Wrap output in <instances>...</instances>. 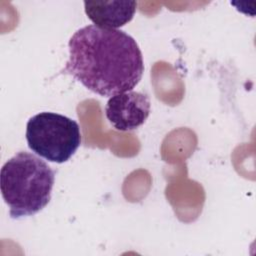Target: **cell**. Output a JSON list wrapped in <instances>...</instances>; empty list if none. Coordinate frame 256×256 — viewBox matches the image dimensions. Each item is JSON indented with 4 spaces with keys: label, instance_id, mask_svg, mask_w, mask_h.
Instances as JSON below:
<instances>
[{
    "label": "cell",
    "instance_id": "cell-1",
    "mask_svg": "<svg viewBox=\"0 0 256 256\" xmlns=\"http://www.w3.org/2000/svg\"><path fill=\"white\" fill-rule=\"evenodd\" d=\"M68 49L61 72L100 96L130 91L142 78V52L136 40L122 30L84 26L72 35Z\"/></svg>",
    "mask_w": 256,
    "mask_h": 256
},
{
    "label": "cell",
    "instance_id": "cell-2",
    "mask_svg": "<svg viewBox=\"0 0 256 256\" xmlns=\"http://www.w3.org/2000/svg\"><path fill=\"white\" fill-rule=\"evenodd\" d=\"M55 172L41 158L20 151L4 163L0 188L10 217L19 219L41 211L51 200Z\"/></svg>",
    "mask_w": 256,
    "mask_h": 256
},
{
    "label": "cell",
    "instance_id": "cell-3",
    "mask_svg": "<svg viewBox=\"0 0 256 256\" xmlns=\"http://www.w3.org/2000/svg\"><path fill=\"white\" fill-rule=\"evenodd\" d=\"M28 147L50 162L64 163L81 144L79 124L64 115L40 112L32 116L26 125Z\"/></svg>",
    "mask_w": 256,
    "mask_h": 256
},
{
    "label": "cell",
    "instance_id": "cell-5",
    "mask_svg": "<svg viewBox=\"0 0 256 256\" xmlns=\"http://www.w3.org/2000/svg\"><path fill=\"white\" fill-rule=\"evenodd\" d=\"M137 3L128 0L84 1L87 17L101 28L117 29L130 22L136 12Z\"/></svg>",
    "mask_w": 256,
    "mask_h": 256
},
{
    "label": "cell",
    "instance_id": "cell-4",
    "mask_svg": "<svg viewBox=\"0 0 256 256\" xmlns=\"http://www.w3.org/2000/svg\"><path fill=\"white\" fill-rule=\"evenodd\" d=\"M150 109L147 94L130 90L110 97L105 106V115L115 129L132 131L146 121Z\"/></svg>",
    "mask_w": 256,
    "mask_h": 256
}]
</instances>
